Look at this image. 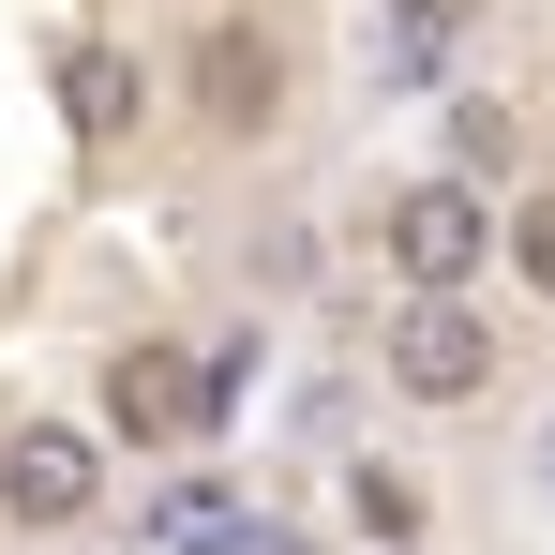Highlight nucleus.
Returning <instances> with one entry per match:
<instances>
[{"label":"nucleus","instance_id":"nucleus-5","mask_svg":"<svg viewBox=\"0 0 555 555\" xmlns=\"http://www.w3.org/2000/svg\"><path fill=\"white\" fill-rule=\"evenodd\" d=\"M271 105H285V46L241 30V15H210L195 30V120L210 135H271Z\"/></svg>","mask_w":555,"mask_h":555},{"label":"nucleus","instance_id":"nucleus-12","mask_svg":"<svg viewBox=\"0 0 555 555\" xmlns=\"http://www.w3.org/2000/svg\"><path fill=\"white\" fill-rule=\"evenodd\" d=\"M256 361H271V346H256V331H225V346H210V421H225V405H241V390H256Z\"/></svg>","mask_w":555,"mask_h":555},{"label":"nucleus","instance_id":"nucleus-9","mask_svg":"<svg viewBox=\"0 0 555 555\" xmlns=\"http://www.w3.org/2000/svg\"><path fill=\"white\" fill-rule=\"evenodd\" d=\"M346 526H361L375 555H405V541H421V495H405V465H346Z\"/></svg>","mask_w":555,"mask_h":555},{"label":"nucleus","instance_id":"nucleus-2","mask_svg":"<svg viewBox=\"0 0 555 555\" xmlns=\"http://www.w3.org/2000/svg\"><path fill=\"white\" fill-rule=\"evenodd\" d=\"M375 375H390V405H480L495 390V315L480 300H390Z\"/></svg>","mask_w":555,"mask_h":555},{"label":"nucleus","instance_id":"nucleus-6","mask_svg":"<svg viewBox=\"0 0 555 555\" xmlns=\"http://www.w3.org/2000/svg\"><path fill=\"white\" fill-rule=\"evenodd\" d=\"M135 541H151V555H256L271 526H256V495H241V480H210V465H195V480H151V495H135Z\"/></svg>","mask_w":555,"mask_h":555},{"label":"nucleus","instance_id":"nucleus-1","mask_svg":"<svg viewBox=\"0 0 555 555\" xmlns=\"http://www.w3.org/2000/svg\"><path fill=\"white\" fill-rule=\"evenodd\" d=\"M495 256H511V210L480 181H451V166H421V181L375 195V271L405 285V300H465Z\"/></svg>","mask_w":555,"mask_h":555},{"label":"nucleus","instance_id":"nucleus-4","mask_svg":"<svg viewBox=\"0 0 555 555\" xmlns=\"http://www.w3.org/2000/svg\"><path fill=\"white\" fill-rule=\"evenodd\" d=\"M0 511H15L30 541L91 526V511H105V436H91V421H15V436H0Z\"/></svg>","mask_w":555,"mask_h":555},{"label":"nucleus","instance_id":"nucleus-7","mask_svg":"<svg viewBox=\"0 0 555 555\" xmlns=\"http://www.w3.org/2000/svg\"><path fill=\"white\" fill-rule=\"evenodd\" d=\"M436 135H451V181H511V166H526V120H511V91H451L436 105Z\"/></svg>","mask_w":555,"mask_h":555},{"label":"nucleus","instance_id":"nucleus-3","mask_svg":"<svg viewBox=\"0 0 555 555\" xmlns=\"http://www.w3.org/2000/svg\"><path fill=\"white\" fill-rule=\"evenodd\" d=\"M91 405H105V436H120V451H181V436H210V346L135 331V346H105Z\"/></svg>","mask_w":555,"mask_h":555},{"label":"nucleus","instance_id":"nucleus-11","mask_svg":"<svg viewBox=\"0 0 555 555\" xmlns=\"http://www.w3.org/2000/svg\"><path fill=\"white\" fill-rule=\"evenodd\" d=\"M511 285L555 300V195H511Z\"/></svg>","mask_w":555,"mask_h":555},{"label":"nucleus","instance_id":"nucleus-10","mask_svg":"<svg viewBox=\"0 0 555 555\" xmlns=\"http://www.w3.org/2000/svg\"><path fill=\"white\" fill-rule=\"evenodd\" d=\"M465 30V0H405L390 15V46H375V76H436V46Z\"/></svg>","mask_w":555,"mask_h":555},{"label":"nucleus","instance_id":"nucleus-8","mask_svg":"<svg viewBox=\"0 0 555 555\" xmlns=\"http://www.w3.org/2000/svg\"><path fill=\"white\" fill-rule=\"evenodd\" d=\"M61 105H76V135H120V120H135V61H120V46H76V61H61Z\"/></svg>","mask_w":555,"mask_h":555},{"label":"nucleus","instance_id":"nucleus-13","mask_svg":"<svg viewBox=\"0 0 555 555\" xmlns=\"http://www.w3.org/2000/svg\"><path fill=\"white\" fill-rule=\"evenodd\" d=\"M526 480H541V511H555V421H541V451H526Z\"/></svg>","mask_w":555,"mask_h":555}]
</instances>
